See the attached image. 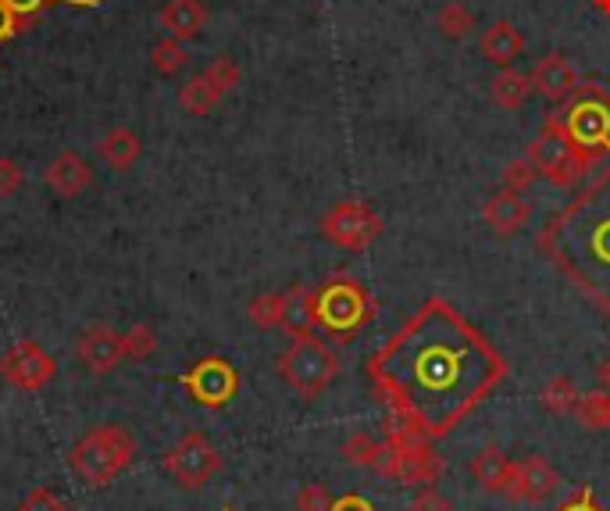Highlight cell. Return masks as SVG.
I'll return each instance as SVG.
<instances>
[{
    "label": "cell",
    "mask_w": 610,
    "mask_h": 511,
    "mask_svg": "<svg viewBox=\"0 0 610 511\" xmlns=\"http://www.w3.org/2000/svg\"><path fill=\"white\" fill-rule=\"evenodd\" d=\"M203 76H208V83L219 90L222 97H225V93H233L239 86V79H243V72H239V65H236L233 54H219V58H214L208 69H203Z\"/></svg>",
    "instance_id": "f546056e"
},
{
    "label": "cell",
    "mask_w": 610,
    "mask_h": 511,
    "mask_svg": "<svg viewBox=\"0 0 610 511\" xmlns=\"http://www.w3.org/2000/svg\"><path fill=\"white\" fill-rule=\"evenodd\" d=\"M542 247L582 290L610 304V172L547 225Z\"/></svg>",
    "instance_id": "7a4b0ae2"
},
{
    "label": "cell",
    "mask_w": 610,
    "mask_h": 511,
    "mask_svg": "<svg viewBox=\"0 0 610 511\" xmlns=\"http://www.w3.org/2000/svg\"><path fill=\"white\" fill-rule=\"evenodd\" d=\"M378 473H386L392 479H403V483H418V487H429L432 479L443 476V458L432 451V440L397 429V433L383 443V462H378Z\"/></svg>",
    "instance_id": "52a82bcc"
},
{
    "label": "cell",
    "mask_w": 610,
    "mask_h": 511,
    "mask_svg": "<svg viewBox=\"0 0 610 511\" xmlns=\"http://www.w3.org/2000/svg\"><path fill=\"white\" fill-rule=\"evenodd\" d=\"M578 422L589 429V433H603L610 429V390H596V394H586L578 400Z\"/></svg>",
    "instance_id": "4316f807"
},
{
    "label": "cell",
    "mask_w": 610,
    "mask_h": 511,
    "mask_svg": "<svg viewBox=\"0 0 610 511\" xmlns=\"http://www.w3.org/2000/svg\"><path fill=\"white\" fill-rule=\"evenodd\" d=\"M532 219V208H528L525 194H511V190H500L485 200L482 208V222L485 230H493L496 236H514L518 230H525V222Z\"/></svg>",
    "instance_id": "2e32d148"
},
{
    "label": "cell",
    "mask_w": 610,
    "mask_h": 511,
    "mask_svg": "<svg viewBox=\"0 0 610 511\" xmlns=\"http://www.w3.org/2000/svg\"><path fill=\"white\" fill-rule=\"evenodd\" d=\"M532 93H536L532 90V79H528L525 72H518V69H500L493 76V83H490L493 104L507 107V112H518V107H525Z\"/></svg>",
    "instance_id": "7402d4cb"
},
{
    "label": "cell",
    "mask_w": 610,
    "mask_h": 511,
    "mask_svg": "<svg viewBox=\"0 0 610 511\" xmlns=\"http://www.w3.org/2000/svg\"><path fill=\"white\" fill-rule=\"evenodd\" d=\"M593 4H596V8H600V11H603V15H610V0H593Z\"/></svg>",
    "instance_id": "7bdbcfd3"
},
{
    "label": "cell",
    "mask_w": 610,
    "mask_h": 511,
    "mask_svg": "<svg viewBox=\"0 0 610 511\" xmlns=\"http://www.w3.org/2000/svg\"><path fill=\"white\" fill-rule=\"evenodd\" d=\"M536 179H539V172H536V165H532V161H528V158H514V161H507V169H504V190H511V194H525Z\"/></svg>",
    "instance_id": "d6a6232c"
},
{
    "label": "cell",
    "mask_w": 610,
    "mask_h": 511,
    "mask_svg": "<svg viewBox=\"0 0 610 511\" xmlns=\"http://www.w3.org/2000/svg\"><path fill=\"white\" fill-rule=\"evenodd\" d=\"M225 511H233V508H225Z\"/></svg>",
    "instance_id": "ee69618b"
},
{
    "label": "cell",
    "mask_w": 610,
    "mask_h": 511,
    "mask_svg": "<svg viewBox=\"0 0 610 511\" xmlns=\"http://www.w3.org/2000/svg\"><path fill=\"white\" fill-rule=\"evenodd\" d=\"M558 511H603L600 504H596V493L586 487V490H578L575 497H572V501H567V504H561Z\"/></svg>",
    "instance_id": "ab89813d"
},
{
    "label": "cell",
    "mask_w": 610,
    "mask_h": 511,
    "mask_svg": "<svg viewBox=\"0 0 610 511\" xmlns=\"http://www.w3.org/2000/svg\"><path fill=\"white\" fill-rule=\"evenodd\" d=\"M75 358L83 361L93 375L115 372L121 361H126V351H121V333H115L112 326L86 329L83 336H79V344H75Z\"/></svg>",
    "instance_id": "5bb4252c"
},
{
    "label": "cell",
    "mask_w": 610,
    "mask_h": 511,
    "mask_svg": "<svg viewBox=\"0 0 610 511\" xmlns=\"http://www.w3.org/2000/svg\"><path fill=\"white\" fill-rule=\"evenodd\" d=\"M54 375H58V361L36 340H22L0 358V380L15 390H25V394H39Z\"/></svg>",
    "instance_id": "8fae6325"
},
{
    "label": "cell",
    "mask_w": 610,
    "mask_h": 511,
    "mask_svg": "<svg viewBox=\"0 0 610 511\" xmlns=\"http://www.w3.org/2000/svg\"><path fill=\"white\" fill-rule=\"evenodd\" d=\"M596 375H600L603 390H610V358H607V361H600V369H596Z\"/></svg>",
    "instance_id": "b9f144b4"
},
{
    "label": "cell",
    "mask_w": 610,
    "mask_h": 511,
    "mask_svg": "<svg viewBox=\"0 0 610 511\" xmlns=\"http://www.w3.org/2000/svg\"><path fill=\"white\" fill-rule=\"evenodd\" d=\"M151 61H154V69L161 76H175V72H183L189 65V54L183 47V39L165 36V39H157V47L151 50Z\"/></svg>",
    "instance_id": "f1b7e54d"
},
{
    "label": "cell",
    "mask_w": 610,
    "mask_h": 511,
    "mask_svg": "<svg viewBox=\"0 0 610 511\" xmlns=\"http://www.w3.org/2000/svg\"><path fill=\"white\" fill-rule=\"evenodd\" d=\"M368 372L403 433L439 440L493 394L507 365L457 307L429 301L368 361Z\"/></svg>",
    "instance_id": "6da1fadb"
},
{
    "label": "cell",
    "mask_w": 610,
    "mask_h": 511,
    "mask_svg": "<svg viewBox=\"0 0 610 511\" xmlns=\"http://www.w3.org/2000/svg\"><path fill=\"white\" fill-rule=\"evenodd\" d=\"M343 454L350 465H361V468H378V462H383V443L372 440L368 433H357L354 440L343 443Z\"/></svg>",
    "instance_id": "4dcf8cb0"
},
{
    "label": "cell",
    "mask_w": 610,
    "mask_h": 511,
    "mask_svg": "<svg viewBox=\"0 0 610 511\" xmlns=\"http://www.w3.org/2000/svg\"><path fill=\"white\" fill-rule=\"evenodd\" d=\"M19 511H68V501L61 493H54L50 487H36L25 493V501L19 504Z\"/></svg>",
    "instance_id": "d590c367"
},
{
    "label": "cell",
    "mask_w": 610,
    "mask_h": 511,
    "mask_svg": "<svg viewBox=\"0 0 610 511\" xmlns=\"http://www.w3.org/2000/svg\"><path fill=\"white\" fill-rule=\"evenodd\" d=\"M511 473H514V462L500 448H482L471 462V476L485 493H504L507 497Z\"/></svg>",
    "instance_id": "ffe728a7"
},
{
    "label": "cell",
    "mask_w": 610,
    "mask_h": 511,
    "mask_svg": "<svg viewBox=\"0 0 610 511\" xmlns=\"http://www.w3.org/2000/svg\"><path fill=\"white\" fill-rule=\"evenodd\" d=\"M4 4L15 11L22 19V25H33L36 15L44 11L47 4H72V8H93V0H4Z\"/></svg>",
    "instance_id": "e575fe53"
},
{
    "label": "cell",
    "mask_w": 610,
    "mask_h": 511,
    "mask_svg": "<svg viewBox=\"0 0 610 511\" xmlns=\"http://www.w3.org/2000/svg\"><path fill=\"white\" fill-rule=\"evenodd\" d=\"M321 236L343 251H368L383 233V214L364 200H339L318 222Z\"/></svg>",
    "instance_id": "9c48e42d"
},
{
    "label": "cell",
    "mask_w": 610,
    "mask_h": 511,
    "mask_svg": "<svg viewBox=\"0 0 610 511\" xmlns=\"http://www.w3.org/2000/svg\"><path fill=\"white\" fill-rule=\"evenodd\" d=\"M436 30L446 39H465L474 30V11L465 4V0H446L436 15Z\"/></svg>",
    "instance_id": "d4e9b609"
},
{
    "label": "cell",
    "mask_w": 610,
    "mask_h": 511,
    "mask_svg": "<svg viewBox=\"0 0 610 511\" xmlns=\"http://www.w3.org/2000/svg\"><path fill=\"white\" fill-rule=\"evenodd\" d=\"M479 47H482V58H485V61L500 65V69H511V65L521 58L525 39H521V33L514 30L511 22H493L490 30L482 33Z\"/></svg>",
    "instance_id": "d6986e66"
},
{
    "label": "cell",
    "mask_w": 610,
    "mask_h": 511,
    "mask_svg": "<svg viewBox=\"0 0 610 511\" xmlns=\"http://www.w3.org/2000/svg\"><path fill=\"white\" fill-rule=\"evenodd\" d=\"M22 30H25L22 19L4 4V0H0V44H8V39L15 36V33H22Z\"/></svg>",
    "instance_id": "f35d334b"
},
{
    "label": "cell",
    "mask_w": 610,
    "mask_h": 511,
    "mask_svg": "<svg viewBox=\"0 0 610 511\" xmlns=\"http://www.w3.org/2000/svg\"><path fill=\"white\" fill-rule=\"evenodd\" d=\"M528 79H532V90L539 93V97H547L553 104L567 101L578 90V72H575V65L564 58V54H547V58L536 65Z\"/></svg>",
    "instance_id": "9a60e30c"
},
{
    "label": "cell",
    "mask_w": 610,
    "mask_h": 511,
    "mask_svg": "<svg viewBox=\"0 0 610 511\" xmlns=\"http://www.w3.org/2000/svg\"><path fill=\"white\" fill-rule=\"evenodd\" d=\"M332 504H336V497L325 483H304V487L296 490V511H332Z\"/></svg>",
    "instance_id": "836d02e7"
},
{
    "label": "cell",
    "mask_w": 610,
    "mask_h": 511,
    "mask_svg": "<svg viewBox=\"0 0 610 511\" xmlns=\"http://www.w3.org/2000/svg\"><path fill=\"white\" fill-rule=\"evenodd\" d=\"M411 511H454V504H450V497H446L439 487H422L414 493V501H411Z\"/></svg>",
    "instance_id": "8d00e7d4"
},
{
    "label": "cell",
    "mask_w": 610,
    "mask_h": 511,
    "mask_svg": "<svg viewBox=\"0 0 610 511\" xmlns=\"http://www.w3.org/2000/svg\"><path fill=\"white\" fill-rule=\"evenodd\" d=\"M121 351L126 361H146L157 351V336L151 326H132L129 333H121Z\"/></svg>",
    "instance_id": "1f68e13d"
},
{
    "label": "cell",
    "mask_w": 610,
    "mask_h": 511,
    "mask_svg": "<svg viewBox=\"0 0 610 511\" xmlns=\"http://www.w3.org/2000/svg\"><path fill=\"white\" fill-rule=\"evenodd\" d=\"M140 454V443L129 433L126 426L104 422L93 426L68 454V465H72L75 479H83L90 490L112 487V479H118Z\"/></svg>",
    "instance_id": "3957f363"
},
{
    "label": "cell",
    "mask_w": 610,
    "mask_h": 511,
    "mask_svg": "<svg viewBox=\"0 0 610 511\" xmlns=\"http://www.w3.org/2000/svg\"><path fill=\"white\" fill-rule=\"evenodd\" d=\"M22 186V169L15 158H0V197H15Z\"/></svg>",
    "instance_id": "74e56055"
},
{
    "label": "cell",
    "mask_w": 610,
    "mask_h": 511,
    "mask_svg": "<svg viewBox=\"0 0 610 511\" xmlns=\"http://www.w3.org/2000/svg\"><path fill=\"white\" fill-rule=\"evenodd\" d=\"M161 30H165L172 39H197L203 33V25H208V8H203V0H168L165 8H161Z\"/></svg>",
    "instance_id": "ac0fdd59"
},
{
    "label": "cell",
    "mask_w": 610,
    "mask_h": 511,
    "mask_svg": "<svg viewBox=\"0 0 610 511\" xmlns=\"http://www.w3.org/2000/svg\"><path fill=\"white\" fill-rule=\"evenodd\" d=\"M561 126L567 129V137H572L582 151H593V154L610 151V101L600 90H593L589 97L572 104V112L564 115Z\"/></svg>",
    "instance_id": "7c38bea8"
},
{
    "label": "cell",
    "mask_w": 610,
    "mask_h": 511,
    "mask_svg": "<svg viewBox=\"0 0 610 511\" xmlns=\"http://www.w3.org/2000/svg\"><path fill=\"white\" fill-rule=\"evenodd\" d=\"M222 465H225V458L219 454V448H214L200 429H189L172 451H165V458H161V468H165L183 490L208 487V483L222 473Z\"/></svg>",
    "instance_id": "ba28073f"
},
{
    "label": "cell",
    "mask_w": 610,
    "mask_h": 511,
    "mask_svg": "<svg viewBox=\"0 0 610 511\" xmlns=\"http://www.w3.org/2000/svg\"><path fill=\"white\" fill-rule=\"evenodd\" d=\"M97 154H101L104 165H112V169H118V172H126V169L136 165V161H140V154H143V140L136 137L132 129L118 126V129L104 132V137H101Z\"/></svg>",
    "instance_id": "44dd1931"
},
{
    "label": "cell",
    "mask_w": 610,
    "mask_h": 511,
    "mask_svg": "<svg viewBox=\"0 0 610 511\" xmlns=\"http://www.w3.org/2000/svg\"><path fill=\"white\" fill-rule=\"evenodd\" d=\"M558 487H561L558 468L542 458V454H532V458H525V462H514L507 497H511V501L542 504V501H550V497L558 493Z\"/></svg>",
    "instance_id": "4fadbf2b"
},
{
    "label": "cell",
    "mask_w": 610,
    "mask_h": 511,
    "mask_svg": "<svg viewBox=\"0 0 610 511\" xmlns=\"http://www.w3.org/2000/svg\"><path fill=\"white\" fill-rule=\"evenodd\" d=\"M179 383L189 390V397L203 408H225L239 394V372L228 358H200L193 369L179 375Z\"/></svg>",
    "instance_id": "30bf717a"
},
{
    "label": "cell",
    "mask_w": 610,
    "mask_h": 511,
    "mask_svg": "<svg viewBox=\"0 0 610 511\" xmlns=\"http://www.w3.org/2000/svg\"><path fill=\"white\" fill-rule=\"evenodd\" d=\"M222 101V93L214 90L211 83H208V76H193L189 79V83L179 90V104H183V112H189V115H211L214 112V104Z\"/></svg>",
    "instance_id": "cb8c5ba5"
},
{
    "label": "cell",
    "mask_w": 610,
    "mask_h": 511,
    "mask_svg": "<svg viewBox=\"0 0 610 511\" xmlns=\"http://www.w3.org/2000/svg\"><path fill=\"white\" fill-rule=\"evenodd\" d=\"M47 186L58 197L64 200H72L79 194H86L90 186H93V169H90V161L86 158H79L75 151H61L58 158L50 161L47 165Z\"/></svg>",
    "instance_id": "e0dca14e"
},
{
    "label": "cell",
    "mask_w": 610,
    "mask_h": 511,
    "mask_svg": "<svg viewBox=\"0 0 610 511\" xmlns=\"http://www.w3.org/2000/svg\"><path fill=\"white\" fill-rule=\"evenodd\" d=\"M247 315L257 329H282V322H286V293H261V298H254Z\"/></svg>",
    "instance_id": "484cf974"
},
{
    "label": "cell",
    "mask_w": 610,
    "mask_h": 511,
    "mask_svg": "<svg viewBox=\"0 0 610 511\" xmlns=\"http://www.w3.org/2000/svg\"><path fill=\"white\" fill-rule=\"evenodd\" d=\"M275 369L290 383V390H296L304 400H318L336 383L339 355L321 336L307 333V336H293V344L279 355Z\"/></svg>",
    "instance_id": "277c9868"
},
{
    "label": "cell",
    "mask_w": 610,
    "mask_h": 511,
    "mask_svg": "<svg viewBox=\"0 0 610 511\" xmlns=\"http://www.w3.org/2000/svg\"><path fill=\"white\" fill-rule=\"evenodd\" d=\"M582 394L575 390V383L567 380V375H553V380L542 386V408L553 411V415H567L578 408Z\"/></svg>",
    "instance_id": "83f0119b"
},
{
    "label": "cell",
    "mask_w": 610,
    "mask_h": 511,
    "mask_svg": "<svg viewBox=\"0 0 610 511\" xmlns=\"http://www.w3.org/2000/svg\"><path fill=\"white\" fill-rule=\"evenodd\" d=\"M372 318H375V301L357 279L336 276L315 290V326L336 336V340H347V336L361 333Z\"/></svg>",
    "instance_id": "5b68a950"
},
{
    "label": "cell",
    "mask_w": 610,
    "mask_h": 511,
    "mask_svg": "<svg viewBox=\"0 0 610 511\" xmlns=\"http://www.w3.org/2000/svg\"><path fill=\"white\" fill-rule=\"evenodd\" d=\"M528 161L536 165V172L550 186H561V190H572L575 183L586 179V172L600 161L603 154H593V151H582V147L567 137V129L561 123H550L542 126V132L528 147Z\"/></svg>",
    "instance_id": "8992f818"
},
{
    "label": "cell",
    "mask_w": 610,
    "mask_h": 511,
    "mask_svg": "<svg viewBox=\"0 0 610 511\" xmlns=\"http://www.w3.org/2000/svg\"><path fill=\"white\" fill-rule=\"evenodd\" d=\"M282 329L290 336H307L315 329V290L310 287L286 290V322H282Z\"/></svg>",
    "instance_id": "603a6c76"
},
{
    "label": "cell",
    "mask_w": 610,
    "mask_h": 511,
    "mask_svg": "<svg viewBox=\"0 0 610 511\" xmlns=\"http://www.w3.org/2000/svg\"><path fill=\"white\" fill-rule=\"evenodd\" d=\"M332 511H375V504L361 493H343V497H336Z\"/></svg>",
    "instance_id": "60d3db41"
}]
</instances>
